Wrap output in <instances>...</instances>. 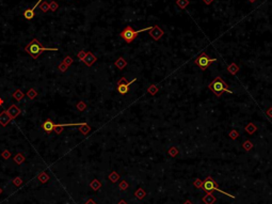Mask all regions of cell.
Returning <instances> with one entry per match:
<instances>
[{
  "label": "cell",
  "mask_w": 272,
  "mask_h": 204,
  "mask_svg": "<svg viewBox=\"0 0 272 204\" xmlns=\"http://www.w3.org/2000/svg\"><path fill=\"white\" fill-rule=\"evenodd\" d=\"M25 50L31 56L33 59H38L40 57V54L43 51H57L58 48H49V47H43L41 45V43L36 39H33L27 46L25 47Z\"/></svg>",
  "instance_id": "obj_1"
},
{
  "label": "cell",
  "mask_w": 272,
  "mask_h": 204,
  "mask_svg": "<svg viewBox=\"0 0 272 204\" xmlns=\"http://www.w3.org/2000/svg\"><path fill=\"white\" fill-rule=\"evenodd\" d=\"M208 87H209V89L212 91V93H214L216 96H218V97H220V96L222 95V93H224V92H227V93H229V94H233V91L228 89V84H227L220 76L215 78V79L209 84Z\"/></svg>",
  "instance_id": "obj_2"
},
{
  "label": "cell",
  "mask_w": 272,
  "mask_h": 204,
  "mask_svg": "<svg viewBox=\"0 0 272 204\" xmlns=\"http://www.w3.org/2000/svg\"><path fill=\"white\" fill-rule=\"evenodd\" d=\"M152 28H153V26H149V27L143 28V29H141V30L135 31L133 27H130V26H127V27L121 32V34H120V35H121V38L124 40V41L126 42V43L130 44V43H133V40H135L136 38H137V36L139 35L140 33H141V32L149 31Z\"/></svg>",
  "instance_id": "obj_3"
},
{
  "label": "cell",
  "mask_w": 272,
  "mask_h": 204,
  "mask_svg": "<svg viewBox=\"0 0 272 204\" xmlns=\"http://www.w3.org/2000/svg\"><path fill=\"white\" fill-rule=\"evenodd\" d=\"M201 188H202L204 191H206V192H212V191H215V190H216V191H219V192L223 193V195H226L227 197L232 198V199H235L234 196H232V195H231V193H227L226 191H223L222 189L219 188L218 184L216 183V181H215V179H212L211 176L206 177V179H205V181L203 182L202 187H201Z\"/></svg>",
  "instance_id": "obj_4"
},
{
  "label": "cell",
  "mask_w": 272,
  "mask_h": 204,
  "mask_svg": "<svg viewBox=\"0 0 272 204\" xmlns=\"http://www.w3.org/2000/svg\"><path fill=\"white\" fill-rule=\"evenodd\" d=\"M216 61H218V60L215 59V58H209L208 56L206 54V52H202V54H201L200 56H198V57L194 60L195 64L202 71H205L209 65H210V64L214 63V62H216Z\"/></svg>",
  "instance_id": "obj_5"
},
{
  "label": "cell",
  "mask_w": 272,
  "mask_h": 204,
  "mask_svg": "<svg viewBox=\"0 0 272 204\" xmlns=\"http://www.w3.org/2000/svg\"><path fill=\"white\" fill-rule=\"evenodd\" d=\"M136 80H137V78H133V79L130 80V81H127L126 78L122 77L121 79L117 81V92H119L120 94H122V95L128 93L129 86H130V84H133V82L136 81Z\"/></svg>",
  "instance_id": "obj_6"
},
{
  "label": "cell",
  "mask_w": 272,
  "mask_h": 204,
  "mask_svg": "<svg viewBox=\"0 0 272 204\" xmlns=\"http://www.w3.org/2000/svg\"><path fill=\"white\" fill-rule=\"evenodd\" d=\"M149 34H151V36L154 40L158 41V40L161 39L162 35H163V30H162L160 27H158V26H153V28L149 30Z\"/></svg>",
  "instance_id": "obj_7"
},
{
  "label": "cell",
  "mask_w": 272,
  "mask_h": 204,
  "mask_svg": "<svg viewBox=\"0 0 272 204\" xmlns=\"http://www.w3.org/2000/svg\"><path fill=\"white\" fill-rule=\"evenodd\" d=\"M96 60H97V58L95 57L94 54H93L92 52L88 51V52H87V54H86V57H84V59H83L82 61L84 62V63H86V65H88V66H92L93 64H94L95 62H96Z\"/></svg>",
  "instance_id": "obj_8"
},
{
  "label": "cell",
  "mask_w": 272,
  "mask_h": 204,
  "mask_svg": "<svg viewBox=\"0 0 272 204\" xmlns=\"http://www.w3.org/2000/svg\"><path fill=\"white\" fill-rule=\"evenodd\" d=\"M7 111H8V114H9V116L11 117L12 120L15 119V118H17V116H19L20 112H21V110H20V109L18 108L16 105H12V106L10 107Z\"/></svg>",
  "instance_id": "obj_9"
},
{
  "label": "cell",
  "mask_w": 272,
  "mask_h": 204,
  "mask_svg": "<svg viewBox=\"0 0 272 204\" xmlns=\"http://www.w3.org/2000/svg\"><path fill=\"white\" fill-rule=\"evenodd\" d=\"M11 120H12L11 117L9 116V114H8L7 110L2 111V112L0 114V124L2 125V126H7Z\"/></svg>",
  "instance_id": "obj_10"
},
{
  "label": "cell",
  "mask_w": 272,
  "mask_h": 204,
  "mask_svg": "<svg viewBox=\"0 0 272 204\" xmlns=\"http://www.w3.org/2000/svg\"><path fill=\"white\" fill-rule=\"evenodd\" d=\"M52 125H54V122H52V121L46 120L45 122L42 124V128H43L47 134H51V132L54 130V126H52Z\"/></svg>",
  "instance_id": "obj_11"
},
{
  "label": "cell",
  "mask_w": 272,
  "mask_h": 204,
  "mask_svg": "<svg viewBox=\"0 0 272 204\" xmlns=\"http://www.w3.org/2000/svg\"><path fill=\"white\" fill-rule=\"evenodd\" d=\"M216 197L212 195V192H207V195L203 198V202L205 204H214L216 202Z\"/></svg>",
  "instance_id": "obj_12"
},
{
  "label": "cell",
  "mask_w": 272,
  "mask_h": 204,
  "mask_svg": "<svg viewBox=\"0 0 272 204\" xmlns=\"http://www.w3.org/2000/svg\"><path fill=\"white\" fill-rule=\"evenodd\" d=\"M114 65L116 66L119 70H123V68L127 65V61L124 59L123 57H120L119 59H117L116 61L114 62Z\"/></svg>",
  "instance_id": "obj_13"
},
{
  "label": "cell",
  "mask_w": 272,
  "mask_h": 204,
  "mask_svg": "<svg viewBox=\"0 0 272 204\" xmlns=\"http://www.w3.org/2000/svg\"><path fill=\"white\" fill-rule=\"evenodd\" d=\"M78 129H79V132H80L81 134H83L84 136H86V135H88L89 133H90L91 127H90V125H88L87 123H82V124L79 126Z\"/></svg>",
  "instance_id": "obj_14"
},
{
  "label": "cell",
  "mask_w": 272,
  "mask_h": 204,
  "mask_svg": "<svg viewBox=\"0 0 272 204\" xmlns=\"http://www.w3.org/2000/svg\"><path fill=\"white\" fill-rule=\"evenodd\" d=\"M13 95V97L15 98L17 102H19V100H21L24 98V96H25V94H24V92L21 90H19V89H17L16 91H14V93L12 94Z\"/></svg>",
  "instance_id": "obj_15"
},
{
  "label": "cell",
  "mask_w": 272,
  "mask_h": 204,
  "mask_svg": "<svg viewBox=\"0 0 272 204\" xmlns=\"http://www.w3.org/2000/svg\"><path fill=\"white\" fill-rule=\"evenodd\" d=\"M256 130H257L256 125L253 124V123H249V124H247V126H245V132H247V134H250V135L254 134V133L256 132Z\"/></svg>",
  "instance_id": "obj_16"
},
{
  "label": "cell",
  "mask_w": 272,
  "mask_h": 204,
  "mask_svg": "<svg viewBox=\"0 0 272 204\" xmlns=\"http://www.w3.org/2000/svg\"><path fill=\"white\" fill-rule=\"evenodd\" d=\"M227 70H228V72L232 74V75H235V74H237V73L239 72V66L237 65L236 63H231L228 65V67H227Z\"/></svg>",
  "instance_id": "obj_17"
},
{
  "label": "cell",
  "mask_w": 272,
  "mask_h": 204,
  "mask_svg": "<svg viewBox=\"0 0 272 204\" xmlns=\"http://www.w3.org/2000/svg\"><path fill=\"white\" fill-rule=\"evenodd\" d=\"M135 196L139 200H142L146 196V192H145V190H144L143 188H138L137 190H136V192H135Z\"/></svg>",
  "instance_id": "obj_18"
},
{
  "label": "cell",
  "mask_w": 272,
  "mask_h": 204,
  "mask_svg": "<svg viewBox=\"0 0 272 204\" xmlns=\"http://www.w3.org/2000/svg\"><path fill=\"white\" fill-rule=\"evenodd\" d=\"M176 5L180 8V9H186L187 5H189V0H176Z\"/></svg>",
  "instance_id": "obj_19"
},
{
  "label": "cell",
  "mask_w": 272,
  "mask_h": 204,
  "mask_svg": "<svg viewBox=\"0 0 272 204\" xmlns=\"http://www.w3.org/2000/svg\"><path fill=\"white\" fill-rule=\"evenodd\" d=\"M24 160H25V156H24L21 153H18V154H16L15 156H14V161H15L16 163H18V165H20Z\"/></svg>",
  "instance_id": "obj_20"
},
{
  "label": "cell",
  "mask_w": 272,
  "mask_h": 204,
  "mask_svg": "<svg viewBox=\"0 0 272 204\" xmlns=\"http://www.w3.org/2000/svg\"><path fill=\"white\" fill-rule=\"evenodd\" d=\"M158 87L156 86V84H152V86H149V88L147 89V92H149L151 95H155V94L158 93Z\"/></svg>",
  "instance_id": "obj_21"
},
{
  "label": "cell",
  "mask_w": 272,
  "mask_h": 204,
  "mask_svg": "<svg viewBox=\"0 0 272 204\" xmlns=\"http://www.w3.org/2000/svg\"><path fill=\"white\" fill-rule=\"evenodd\" d=\"M24 16H25L26 19L30 21V19H32V18L34 17V12H32L30 9H28V10H26V11L24 12Z\"/></svg>",
  "instance_id": "obj_22"
},
{
  "label": "cell",
  "mask_w": 272,
  "mask_h": 204,
  "mask_svg": "<svg viewBox=\"0 0 272 204\" xmlns=\"http://www.w3.org/2000/svg\"><path fill=\"white\" fill-rule=\"evenodd\" d=\"M27 96L30 98V100H34V98L38 96V92H36L34 89H30V90L27 92Z\"/></svg>",
  "instance_id": "obj_23"
},
{
  "label": "cell",
  "mask_w": 272,
  "mask_h": 204,
  "mask_svg": "<svg viewBox=\"0 0 272 204\" xmlns=\"http://www.w3.org/2000/svg\"><path fill=\"white\" fill-rule=\"evenodd\" d=\"M40 9H41V11L43 12V13H46V12L49 11V3H47V2L44 1L43 3H41L40 5Z\"/></svg>",
  "instance_id": "obj_24"
},
{
  "label": "cell",
  "mask_w": 272,
  "mask_h": 204,
  "mask_svg": "<svg viewBox=\"0 0 272 204\" xmlns=\"http://www.w3.org/2000/svg\"><path fill=\"white\" fill-rule=\"evenodd\" d=\"M242 147L244 149L245 151H250L253 147V143L251 142L250 140H247V141H244V142H243Z\"/></svg>",
  "instance_id": "obj_25"
},
{
  "label": "cell",
  "mask_w": 272,
  "mask_h": 204,
  "mask_svg": "<svg viewBox=\"0 0 272 204\" xmlns=\"http://www.w3.org/2000/svg\"><path fill=\"white\" fill-rule=\"evenodd\" d=\"M109 179H110L112 183H115V182H117V179H120V175L117 174L116 172H112L110 175H109Z\"/></svg>",
  "instance_id": "obj_26"
},
{
  "label": "cell",
  "mask_w": 272,
  "mask_h": 204,
  "mask_svg": "<svg viewBox=\"0 0 272 204\" xmlns=\"http://www.w3.org/2000/svg\"><path fill=\"white\" fill-rule=\"evenodd\" d=\"M228 136L231 137V139L235 140V139H237L239 137V133L237 132V130H235V129H233V130H231V132L228 133Z\"/></svg>",
  "instance_id": "obj_27"
},
{
  "label": "cell",
  "mask_w": 272,
  "mask_h": 204,
  "mask_svg": "<svg viewBox=\"0 0 272 204\" xmlns=\"http://www.w3.org/2000/svg\"><path fill=\"white\" fill-rule=\"evenodd\" d=\"M100 186H101L100 183H99L97 179H94V181L91 183V187H92L94 190H97V189H99V188H100Z\"/></svg>",
  "instance_id": "obj_28"
},
{
  "label": "cell",
  "mask_w": 272,
  "mask_h": 204,
  "mask_svg": "<svg viewBox=\"0 0 272 204\" xmlns=\"http://www.w3.org/2000/svg\"><path fill=\"white\" fill-rule=\"evenodd\" d=\"M168 153H169V154L171 155L172 157H175L176 155L178 154V150L176 149L175 146H172V147H170V150L168 151Z\"/></svg>",
  "instance_id": "obj_29"
},
{
  "label": "cell",
  "mask_w": 272,
  "mask_h": 204,
  "mask_svg": "<svg viewBox=\"0 0 272 204\" xmlns=\"http://www.w3.org/2000/svg\"><path fill=\"white\" fill-rule=\"evenodd\" d=\"M76 107H77V109H78L79 111H83L84 109L87 108V105H86V103L84 102H79L78 104L76 105Z\"/></svg>",
  "instance_id": "obj_30"
},
{
  "label": "cell",
  "mask_w": 272,
  "mask_h": 204,
  "mask_svg": "<svg viewBox=\"0 0 272 204\" xmlns=\"http://www.w3.org/2000/svg\"><path fill=\"white\" fill-rule=\"evenodd\" d=\"M38 179H40V181L42 182V183H46V182L48 181V176H47V174H46L45 172L41 173L40 176H38Z\"/></svg>",
  "instance_id": "obj_31"
},
{
  "label": "cell",
  "mask_w": 272,
  "mask_h": 204,
  "mask_svg": "<svg viewBox=\"0 0 272 204\" xmlns=\"http://www.w3.org/2000/svg\"><path fill=\"white\" fill-rule=\"evenodd\" d=\"M58 3L56 2V1H51V3H49V10L51 12H54L57 11V9H58Z\"/></svg>",
  "instance_id": "obj_32"
},
{
  "label": "cell",
  "mask_w": 272,
  "mask_h": 204,
  "mask_svg": "<svg viewBox=\"0 0 272 204\" xmlns=\"http://www.w3.org/2000/svg\"><path fill=\"white\" fill-rule=\"evenodd\" d=\"M86 54H87L86 50H80V51L78 52V54H77V57H78L79 60H81V61H82V60L84 59V57H86Z\"/></svg>",
  "instance_id": "obj_33"
},
{
  "label": "cell",
  "mask_w": 272,
  "mask_h": 204,
  "mask_svg": "<svg viewBox=\"0 0 272 204\" xmlns=\"http://www.w3.org/2000/svg\"><path fill=\"white\" fill-rule=\"evenodd\" d=\"M67 68H68V66L66 65V64L64 63V62H62V63H60V64H59V70H60V72L64 73L66 70H67Z\"/></svg>",
  "instance_id": "obj_34"
},
{
  "label": "cell",
  "mask_w": 272,
  "mask_h": 204,
  "mask_svg": "<svg viewBox=\"0 0 272 204\" xmlns=\"http://www.w3.org/2000/svg\"><path fill=\"white\" fill-rule=\"evenodd\" d=\"M120 188H121L122 190H126V189L128 188V183H127L126 181H122L121 184H120Z\"/></svg>",
  "instance_id": "obj_35"
},
{
  "label": "cell",
  "mask_w": 272,
  "mask_h": 204,
  "mask_svg": "<svg viewBox=\"0 0 272 204\" xmlns=\"http://www.w3.org/2000/svg\"><path fill=\"white\" fill-rule=\"evenodd\" d=\"M63 62H64V63H65L67 66H70V64L73 63V59H72V57H70V56H66L65 59H64V61H63Z\"/></svg>",
  "instance_id": "obj_36"
},
{
  "label": "cell",
  "mask_w": 272,
  "mask_h": 204,
  "mask_svg": "<svg viewBox=\"0 0 272 204\" xmlns=\"http://www.w3.org/2000/svg\"><path fill=\"white\" fill-rule=\"evenodd\" d=\"M1 156H2L5 159H8L10 156H11V153H10V151L5 150V151H3V152H2V154H1Z\"/></svg>",
  "instance_id": "obj_37"
},
{
  "label": "cell",
  "mask_w": 272,
  "mask_h": 204,
  "mask_svg": "<svg viewBox=\"0 0 272 204\" xmlns=\"http://www.w3.org/2000/svg\"><path fill=\"white\" fill-rule=\"evenodd\" d=\"M54 133H56L57 135H60L61 133L63 132V127H61V126H54Z\"/></svg>",
  "instance_id": "obj_38"
},
{
  "label": "cell",
  "mask_w": 272,
  "mask_h": 204,
  "mask_svg": "<svg viewBox=\"0 0 272 204\" xmlns=\"http://www.w3.org/2000/svg\"><path fill=\"white\" fill-rule=\"evenodd\" d=\"M202 184H203V182H201V179H198L195 182H194V186L198 187V188H201V187H202Z\"/></svg>",
  "instance_id": "obj_39"
},
{
  "label": "cell",
  "mask_w": 272,
  "mask_h": 204,
  "mask_svg": "<svg viewBox=\"0 0 272 204\" xmlns=\"http://www.w3.org/2000/svg\"><path fill=\"white\" fill-rule=\"evenodd\" d=\"M266 114H267V116L269 117L270 119H272V107H270V108L268 109V110H267V112H266Z\"/></svg>",
  "instance_id": "obj_40"
},
{
  "label": "cell",
  "mask_w": 272,
  "mask_h": 204,
  "mask_svg": "<svg viewBox=\"0 0 272 204\" xmlns=\"http://www.w3.org/2000/svg\"><path fill=\"white\" fill-rule=\"evenodd\" d=\"M14 184H15V185H20V184H21V179H20L19 177H17V179H14Z\"/></svg>",
  "instance_id": "obj_41"
},
{
  "label": "cell",
  "mask_w": 272,
  "mask_h": 204,
  "mask_svg": "<svg viewBox=\"0 0 272 204\" xmlns=\"http://www.w3.org/2000/svg\"><path fill=\"white\" fill-rule=\"evenodd\" d=\"M203 1H204V3H205V5H211V3H212V1H214V0H203Z\"/></svg>",
  "instance_id": "obj_42"
},
{
  "label": "cell",
  "mask_w": 272,
  "mask_h": 204,
  "mask_svg": "<svg viewBox=\"0 0 272 204\" xmlns=\"http://www.w3.org/2000/svg\"><path fill=\"white\" fill-rule=\"evenodd\" d=\"M86 204H96V203H95V202H94V201H93V200H89V201H88V202H87V203H86Z\"/></svg>",
  "instance_id": "obj_43"
},
{
  "label": "cell",
  "mask_w": 272,
  "mask_h": 204,
  "mask_svg": "<svg viewBox=\"0 0 272 204\" xmlns=\"http://www.w3.org/2000/svg\"><path fill=\"white\" fill-rule=\"evenodd\" d=\"M117 204H127V202H126V201H124V200H122V201H120Z\"/></svg>",
  "instance_id": "obj_44"
},
{
  "label": "cell",
  "mask_w": 272,
  "mask_h": 204,
  "mask_svg": "<svg viewBox=\"0 0 272 204\" xmlns=\"http://www.w3.org/2000/svg\"><path fill=\"white\" fill-rule=\"evenodd\" d=\"M184 204H193V203H192V202H190V201H189V200H187V201H186V202H185V203H184Z\"/></svg>",
  "instance_id": "obj_45"
},
{
  "label": "cell",
  "mask_w": 272,
  "mask_h": 204,
  "mask_svg": "<svg viewBox=\"0 0 272 204\" xmlns=\"http://www.w3.org/2000/svg\"><path fill=\"white\" fill-rule=\"evenodd\" d=\"M3 105V100L2 98H0V106H2Z\"/></svg>",
  "instance_id": "obj_46"
},
{
  "label": "cell",
  "mask_w": 272,
  "mask_h": 204,
  "mask_svg": "<svg viewBox=\"0 0 272 204\" xmlns=\"http://www.w3.org/2000/svg\"><path fill=\"white\" fill-rule=\"evenodd\" d=\"M250 2H255V1H256V0H249Z\"/></svg>",
  "instance_id": "obj_47"
},
{
  "label": "cell",
  "mask_w": 272,
  "mask_h": 204,
  "mask_svg": "<svg viewBox=\"0 0 272 204\" xmlns=\"http://www.w3.org/2000/svg\"><path fill=\"white\" fill-rule=\"evenodd\" d=\"M0 192H1V189H0Z\"/></svg>",
  "instance_id": "obj_48"
}]
</instances>
